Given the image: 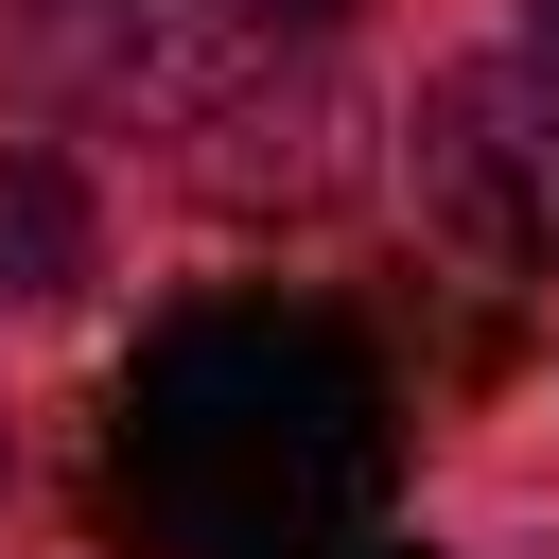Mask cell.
<instances>
[{"mask_svg":"<svg viewBox=\"0 0 559 559\" xmlns=\"http://www.w3.org/2000/svg\"><path fill=\"white\" fill-rule=\"evenodd\" d=\"M384 367L314 314H210L122 384V472L192 559H297L384 507Z\"/></svg>","mask_w":559,"mask_h":559,"instance_id":"1","label":"cell"},{"mask_svg":"<svg viewBox=\"0 0 559 559\" xmlns=\"http://www.w3.org/2000/svg\"><path fill=\"white\" fill-rule=\"evenodd\" d=\"M402 157H419V210H437L489 280H559V70H542V52L437 70Z\"/></svg>","mask_w":559,"mask_h":559,"instance_id":"2","label":"cell"},{"mask_svg":"<svg viewBox=\"0 0 559 559\" xmlns=\"http://www.w3.org/2000/svg\"><path fill=\"white\" fill-rule=\"evenodd\" d=\"M87 280V175L52 140H0V297H70Z\"/></svg>","mask_w":559,"mask_h":559,"instance_id":"4","label":"cell"},{"mask_svg":"<svg viewBox=\"0 0 559 559\" xmlns=\"http://www.w3.org/2000/svg\"><path fill=\"white\" fill-rule=\"evenodd\" d=\"M524 52H542V70H559V0H524Z\"/></svg>","mask_w":559,"mask_h":559,"instance_id":"7","label":"cell"},{"mask_svg":"<svg viewBox=\"0 0 559 559\" xmlns=\"http://www.w3.org/2000/svg\"><path fill=\"white\" fill-rule=\"evenodd\" d=\"M297 559H419V542H367V524H349V542H297Z\"/></svg>","mask_w":559,"mask_h":559,"instance_id":"6","label":"cell"},{"mask_svg":"<svg viewBox=\"0 0 559 559\" xmlns=\"http://www.w3.org/2000/svg\"><path fill=\"white\" fill-rule=\"evenodd\" d=\"M262 52H280V35H262L245 0H52V17H35V70L105 87V105H140V122H192V140L245 105Z\"/></svg>","mask_w":559,"mask_h":559,"instance_id":"3","label":"cell"},{"mask_svg":"<svg viewBox=\"0 0 559 559\" xmlns=\"http://www.w3.org/2000/svg\"><path fill=\"white\" fill-rule=\"evenodd\" d=\"M0 472H17V454H0Z\"/></svg>","mask_w":559,"mask_h":559,"instance_id":"8","label":"cell"},{"mask_svg":"<svg viewBox=\"0 0 559 559\" xmlns=\"http://www.w3.org/2000/svg\"><path fill=\"white\" fill-rule=\"evenodd\" d=\"M245 17H262L280 52H314V35H349V0H245Z\"/></svg>","mask_w":559,"mask_h":559,"instance_id":"5","label":"cell"}]
</instances>
